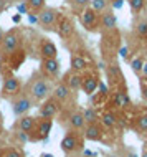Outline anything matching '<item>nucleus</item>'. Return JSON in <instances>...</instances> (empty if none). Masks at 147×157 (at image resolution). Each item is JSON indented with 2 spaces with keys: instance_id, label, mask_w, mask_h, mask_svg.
<instances>
[{
  "instance_id": "1",
  "label": "nucleus",
  "mask_w": 147,
  "mask_h": 157,
  "mask_svg": "<svg viewBox=\"0 0 147 157\" xmlns=\"http://www.w3.org/2000/svg\"><path fill=\"white\" fill-rule=\"evenodd\" d=\"M121 45H123V35L117 28H112V30L107 32H101V58H103L104 63L114 61L117 58V52H119Z\"/></svg>"
},
{
  "instance_id": "2",
  "label": "nucleus",
  "mask_w": 147,
  "mask_h": 157,
  "mask_svg": "<svg viewBox=\"0 0 147 157\" xmlns=\"http://www.w3.org/2000/svg\"><path fill=\"white\" fill-rule=\"evenodd\" d=\"M51 90H53L51 79L45 78L38 71V73L32 75L30 81H28L27 88H25V94L30 96L33 103H41V101H45L47 98L51 96Z\"/></svg>"
},
{
  "instance_id": "3",
  "label": "nucleus",
  "mask_w": 147,
  "mask_h": 157,
  "mask_svg": "<svg viewBox=\"0 0 147 157\" xmlns=\"http://www.w3.org/2000/svg\"><path fill=\"white\" fill-rule=\"evenodd\" d=\"M23 45V33L18 27H13L10 30L5 32L3 40L0 43V58L7 60L12 53H15L17 50H20Z\"/></svg>"
},
{
  "instance_id": "4",
  "label": "nucleus",
  "mask_w": 147,
  "mask_h": 157,
  "mask_svg": "<svg viewBox=\"0 0 147 157\" xmlns=\"http://www.w3.org/2000/svg\"><path fill=\"white\" fill-rule=\"evenodd\" d=\"M85 146V136H83V131H74V129H68L66 134L63 136L61 139V151L65 152L66 155H71V154H76L83 149Z\"/></svg>"
},
{
  "instance_id": "5",
  "label": "nucleus",
  "mask_w": 147,
  "mask_h": 157,
  "mask_svg": "<svg viewBox=\"0 0 147 157\" xmlns=\"http://www.w3.org/2000/svg\"><path fill=\"white\" fill-rule=\"evenodd\" d=\"M104 73H106L109 88L116 90V88L126 86V76H124V73H123V70H121V66H119V63H117V60L106 63V66H104Z\"/></svg>"
},
{
  "instance_id": "6",
  "label": "nucleus",
  "mask_w": 147,
  "mask_h": 157,
  "mask_svg": "<svg viewBox=\"0 0 147 157\" xmlns=\"http://www.w3.org/2000/svg\"><path fill=\"white\" fill-rule=\"evenodd\" d=\"M60 12L53 7H45L43 10L38 13V22L36 25L41 28L43 32H55L56 28V23H58V18H60Z\"/></svg>"
},
{
  "instance_id": "7",
  "label": "nucleus",
  "mask_w": 147,
  "mask_h": 157,
  "mask_svg": "<svg viewBox=\"0 0 147 157\" xmlns=\"http://www.w3.org/2000/svg\"><path fill=\"white\" fill-rule=\"evenodd\" d=\"M22 93V81L18 78L10 73V75H5L3 78V84H2V91H0V96L3 99H13L15 96H18Z\"/></svg>"
},
{
  "instance_id": "8",
  "label": "nucleus",
  "mask_w": 147,
  "mask_h": 157,
  "mask_svg": "<svg viewBox=\"0 0 147 157\" xmlns=\"http://www.w3.org/2000/svg\"><path fill=\"white\" fill-rule=\"evenodd\" d=\"M79 22L81 27L89 33H96L99 32V13L94 12L91 7H86L79 12Z\"/></svg>"
},
{
  "instance_id": "9",
  "label": "nucleus",
  "mask_w": 147,
  "mask_h": 157,
  "mask_svg": "<svg viewBox=\"0 0 147 157\" xmlns=\"http://www.w3.org/2000/svg\"><path fill=\"white\" fill-rule=\"evenodd\" d=\"M61 109H63V104L58 103L53 96H50L45 101H41L38 109V117H41V119H55L61 113Z\"/></svg>"
},
{
  "instance_id": "10",
  "label": "nucleus",
  "mask_w": 147,
  "mask_h": 157,
  "mask_svg": "<svg viewBox=\"0 0 147 157\" xmlns=\"http://www.w3.org/2000/svg\"><path fill=\"white\" fill-rule=\"evenodd\" d=\"M99 81H101V78H99L98 71L88 68L86 71L81 73V90H83V93L88 96H91L93 93H96V90H98Z\"/></svg>"
},
{
  "instance_id": "11",
  "label": "nucleus",
  "mask_w": 147,
  "mask_h": 157,
  "mask_svg": "<svg viewBox=\"0 0 147 157\" xmlns=\"http://www.w3.org/2000/svg\"><path fill=\"white\" fill-rule=\"evenodd\" d=\"M10 108H12V113L15 114V116H23V114H27L30 109L33 108V99L28 94H25V93H20L18 96H15L13 99H10Z\"/></svg>"
},
{
  "instance_id": "12",
  "label": "nucleus",
  "mask_w": 147,
  "mask_h": 157,
  "mask_svg": "<svg viewBox=\"0 0 147 157\" xmlns=\"http://www.w3.org/2000/svg\"><path fill=\"white\" fill-rule=\"evenodd\" d=\"M53 127V119H41L38 117L35 124V129L30 132V141L38 142V141H47L50 132H51Z\"/></svg>"
},
{
  "instance_id": "13",
  "label": "nucleus",
  "mask_w": 147,
  "mask_h": 157,
  "mask_svg": "<svg viewBox=\"0 0 147 157\" xmlns=\"http://www.w3.org/2000/svg\"><path fill=\"white\" fill-rule=\"evenodd\" d=\"M55 32H56L58 35H60V38H63L65 41L71 40V38L74 36V33H76V27H74L73 18L68 17V15H60Z\"/></svg>"
},
{
  "instance_id": "14",
  "label": "nucleus",
  "mask_w": 147,
  "mask_h": 157,
  "mask_svg": "<svg viewBox=\"0 0 147 157\" xmlns=\"http://www.w3.org/2000/svg\"><path fill=\"white\" fill-rule=\"evenodd\" d=\"M109 104H112L117 109H126V108H129V106H132V101H131V96H129V93H127V88L121 86V88L112 90V94L109 96Z\"/></svg>"
},
{
  "instance_id": "15",
  "label": "nucleus",
  "mask_w": 147,
  "mask_h": 157,
  "mask_svg": "<svg viewBox=\"0 0 147 157\" xmlns=\"http://www.w3.org/2000/svg\"><path fill=\"white\" fill-rule=\"evenodd\" d=\"M40 73L48 79H56L61 73V65L58 58H45L40 61Z\"/></svg>"
},
{
  "instance_id": "16",
  "label": "nucleus",
  "mask_w": 147,
  "mask_h": 157,
  "mask_svg": "<svg viewBox=\"0 0 147 157\" xmlns=\"http://www.w3.org/2000/svg\"><path fill=\"white\" fill-rule=\"evenodd\" d=\"M63 126H66L68 129H74V131H83L86 126L85 117H83V113L79 109H71V111L66 113V116L63 117Z\"/></svg>"
},
{
  "instance_id": "17",
  "label": "nucleus",
  "mask_w": 147,
  "mask_h": 157,
  "mask_svg": "<svg viewBox=\"0 0 147 157\" xmlns=\"http://www.w3.org/2000/svg\"><path fill=\"white\" fill-rule=\"evenodd\" d=\"M51 96L58 101V103H61L63 106H66L71 101V98L74 96V93L71 91L63 81H58L53 86V90H51Z\"/></svg>"
},
{
  "instance_id": "18",
  "label": "nucleus",
  "mask_w": 147,
  "mask_h": 157,
  "mask_svg": "<svg viewBox=\"0 0 147 157\" xmlns=\"http://www.w3.org/2000/svg\"><path fill=\"white\" fill-rule=\"evenodd\" d=\"M38 53H40L41 60H45V58H58L56 45L47 36L38 38Z\"/></svg>"
},
{
  "instance_id": "19",
  "label": "nucleus",
  "mask_w": 147,
  "mask_h": 157,
  "mask_svg": "<svg viewBox=\"0 0 147 157\" xmlns=\"http://www.w3.org/2000/svg\"><path fill=\"white\" fill-rule=\"evenodd\" d=\"M83 136L86 141H93V142H99L104 139V127L101 122H91L86 124L83 129Z\"/></svg>"
},
{
  "instance_id": "20",
  "label": "nucleus",
  "mask_w": 147,
  "mask_h": 157,
  "mask_svg": "<svg viewBox=\"0 0 147 157\" xmlns=\"http://www.w3.org/2000/svg\"><path fill=\"white\" fill-rule=\"evenodd\" d=\"M112 28H117V17L114 10L109 7L107 10L99 13V32H107L112 30Z\"/></svg>"
},
{
  "instance_id": "21",
  "label": "nucleus",
  "mask_w": 147,
  "mask_h": 157,
  "mask_svg": "<svg viewBox=\"0 0 147 157\" xmlns=\"http://www.w3.org/2000/svg\"><path fill=\"white\" fill-rule=\"evenodd\" d=\"M89 68V60L83 53H73L70 56V70L76 71V73H83Z\"/></svg>"
},
{
  "instance_id": "22",
  "label": "nucleus",
  "mask_w": 147,
  "mask_h": 157,
  "mask_svg": "<svg viewBox=\"0 0 147 157\" xmlns=\"http://www.w3.org/2000/svg\"><path fill=\"white\" fill-rule=\"evenodd\" d=\"M61 81L65 83L73 93H76V91L81 90V73H76V71H71L70 70L68 73L63 76Z\"/></svg>"
},
{
  "instance_id": "23",
  "label": "nucleus",
  "mask_w": 147,
  "mask_h": 157,
  "mask_svg": "<svg viewBox=\"0 0 147 157\" xmlns=\"http://www.w3.org/2000/svg\"><path fill=\"white\" fill-rule=\"evenodd\" d=\"M132 35H134L136 40L144 41V45H145V41H147V17H142V18H139L137 22H134Z\"/></svg>"
},
{
  "instance_id": "24",
  "label": "nucleus",
  "mask_w": 147,
  "mask_h": 157,
  "mask_svg": "<svg viewBox=\"0 0 147 157\" xmlns=\"http://www.w3.org/2000/svg\"><path fill=\"white\" fill-rule=\"evenodd\" d=\"M35 124H36V117L28 116V114H23V116L18 117V121H17V126H15V127L30 136V132L35 129Z\"/></svg>"
},
{
  "instance_id": "25",
  "label": "nucleus",
  "mask_w": 147,
  "mask_h": 157,
  "mask_svg": "<svg viewBox=\"0 0 147 157\" xmlns=\"http://www.w3.org/2000/svg\"><path fill=\"white\" fill-rule=\"evenodd\" d=\"M99 122L103 124V127H106V129H112V127H116L119 124V116L111 111V109H106L103 114L99 116Z\"/></svg>"
},
{
  "instance_id": "26",
  "label": "nucleus",
  "mask_w": 147,
  "mask_h": 157,
  "mask_svg": "<svg viewBox=\"0 0 147 157\" xmlns=\"http://www.w3.org/2000/svg\"><path fill=\"white\" fill-rule=\"evenodd\" d=\"M25 58H27V53H25L22 48H20V50H17L15 53H12L5 61H8V65L12 66V70H18V68L23 65Z\"/></svg>"
},
{
  "instance_id": "27",
  "label": "nucleus",
  "mask_w": 147,
  "mask_h": 157,
  "mask_svg": "<svg viewBox=\"0 0 147 157\" xmlns=\"http://www.w3.org/2000/svg\"><path fill=\"white\" fill-rule=\"evenodd\" d=\"M144 56L142 55H132L131 60H129V66H131L132 73L136 76H141V71H142V66H144Z\"/></svg>"
},
{
  "instance_id": "28",
  "label": "nucleus",
  "mask_w": 147,
  "mask_h": 157,
  "mask_svg": "<svg viewBox=\"0 0 147 157\" xmlns=\"http://www.w3.org/2000/svg\"><path fill=\"white\" fill-rule=\"evenodd\" d=\"M81 113H83V117H85L86 124H91V122H99V116H101V114L98 113V109H96V108H93V106L83 109Z\"/></svg>"
},
{
  "instance_id": "29",
  "label": "nucleus",
  "mask_w": 147,
  "mask_h": 157,
  "mask_svg": "<svg viewBox=\"0 0 147 157\" xmlns=\"http://www.w3.org/2000/svg\"><path fill=\"white\" fill-rule=\"evenodd\" d=\"M25 3L28 5V10L32 13H36V15L47 7V0H25Z\"/></svg>"
},
{
  "instance_id": "30",
  "label": "nucleus",
  "mask_w": 147,
  "mask_h": 157,
  "mask_svg": "<svg viewBox=\"0 0 147 157\" xmlns=\"http://www.w3.org/2000/svg\"><path fill=\"white\" fill-rule=\"evenodd\" d=\"M127 3H129V8H131V13L134 17H137L145 8L147 0H127Z\"/></svg>"
},
{
  "instance_id": "31",
  "label": "nucleus",
  "mask_w": 147,
  "mask_h": 157,
  "mask_svg": "<svg viewBox=\"0 0 147 157\" xmlns=\"http://www.w3.org/2000/svg\"><path fill=\"white\" fill-rule=\"evenodd\" d=\"M136 131L141 134H147V114H139L136 117Z\"/></svg>"
},
{
  "instance_id": "32",
  "label": "nucleus",
  "mask_w": 147,
  "mask_h": 157,
  "mask_svg": "<svg viewBox=\"0 0 147 157\" xmlns=\"http://www.w3.org/2000/svg\"><path fill=\"white\" fill-rule=\"evenodd\" d=\"M89 7L93 8L94 12H98V13H103L104 10H107V8H109V2H107V0H91Z\"/></svg>"
},
{
  "instance_id": "33",
  "label": "nucleus",
  "mask_w": 147,
  "mask_h": 157,
  "mask_svg": "<svg viewBox=\"0 0 147 157\" xmlns=\"http://www.w3.org/2000/svg\"><path fill=\"white\" fill-rule=\"evenodd\" d=\"M0 154L3 157H23V152L18 149V147L12 146V147H5V149L0 151Z\"/></svg>"
},
{
  "instance_id": "34",
  "label": "nucleus",
  "mask_w": 147,
  "mask_h": 157,
  "mask_svg": "<svg viewBox=\"0 0 147 157\" xmlns=\"http://www.w3.org/2000/svg\"><path fill=\"white\" fill-rule=\"evenodd\" d=\"M117 56H119L121 60H124V61H127V63H129V60H131V56H132L131 48H129L127 45H121L119 52H117Z\"/></svg>"
},
{
  "instance_id": "35",
  "label": "nucleus",
  "mask_w": 147,
  "mask_h": 157,
  "mask_svg": "<svg viewBox=\"0 0 147 157\" xmlns=\"http://www.w3.org/2000/svg\"><path fill=\"white\" fill-rule=\"evenodd\" d=\"M68 3L73 8H76V10L81 12L83 8H86V7H89V3H91V0H68Z\"/></svg>"
},
{
  "instance_id": "36",
  "label": "nucleus",
  "mask_w": 147,
  "mask_h": 157,
  "mask_svg": "<svg viewBox=\"0 0 147 157\" xmlns=\"http://www.w3.org/2000/svg\"><path fill=\"white\" fill-rule=\"evenodd\" d=\"M13 136H15V139L17 141H20L22 144H25V142H28L30 141V136H28L27 132H23V131H20V129H13Z\"/></svg>"
},
{
  "instance_id": "37",
  "label": "nucleus",
  "mask_w": 147,
  "mask_h": 157,
  "mask_svg": "<svg viewBox=\"0 0 147 157\" xmlns=\"http://www.w3.org/2000/svg\"><path fill=\"white\" fill-rule=\"evenodd\" d=\"M15 8L18 10V13H20V15H27V13H30V10H28V5L25 3V0H22V2H18V3H15Z\"/></svg>"
},
{
  "instance_id": "38",
  "label": "nucleus",
  "mask_w": 147,
  "mask_h": 157,
  "mask_svg": "<svg viewBox=\"0 0 147 157\" xmlns=\"http://www.w3.org/2000/svg\"><path fill=\"white\" fill-rule=\"evenodd\" d=\"M123 5H124V0H112V2H109V7H111L112 10L123 8Z\"/></svg>"
},
{
  "instance_id": "39",
  "label": "nucleus",
  "mask_w": 147,
  "mask_h": 157,
  "mask_svg": "<svg viewBox=\"0 0 147 157\" xmlns=\"http://www.w3.org/2000/svg\"><path fill=\"white\" fill-rule=\"evenodd\" d=\"M141 93H142V99L147 101V84L144 81H141Z\"/></svg>"
},
{
  "instance_id": "40",
  "label": "nucleus",
  "mask_w": 147,
  "mask_h": 157,
  "mask_svg": "<svg viewBox=\"0 0 147 157\" xmlns=\"http://www.w3.org/2000/svg\"><path fill=\"white\" fill-rule=\"evenodd\" d=\"M124 157H139V155H137V152H136V151L127 149V151H126V154H124Z\"/></svg>"
},
{
  "instance_id": "41",
  "label": "nucleus",
  "mask_w": 147,
  "mask_h": 157,
  "mask_svg": "<svg viewBox=\"0 0 147 157\" xmlns=\"http://www.w3.org/2000/svg\"><path fill=\"white\" fill-rule=\"evenodd\" d=\"M7 7H8V2H7V0H0V13H2V12H5Z\"/></svg>"
},
{
  "instance_id": "42",
  "label": "nucleus",
  "mask_w": 147,
  "mask_h": 157,
  "mask_svg": "<svg viewBox=\"0 0 147 157\" xmlns=\"http://www.w3.org/2000/svg\"><path fill=\"white\" fill-rule=\"evenodd\" d=\"M141 78H147V61H144V66H142V71H141Z\"/></svg>"
},
{
  "instance_id": "43",
  "label": "nucleus",
  "mask_w": 147,
  "mask_h": 157,
  "mask_svg": "<svg viewBox=\"0 0 147 157\" xmlns=\"http://www.w3.org/2000/svg\"><path fill=\"white\" fill-rule=\"evenodd\" d=\"M20 20H22V15H20V13L12 15V22H13V23H20Z\"/></svg>"
},
{
  "instance_id": "44",
  "label": "nucleus",
  "mask_w": 147,
  "mask_h": 157,
  "mask_svg": "<svg viewBox=\"0 0 147 157\" xmlns=\"http://www.w3.org/2000/svg\"><path fill=\"white\" fill-rule=\"evenodd\" d=\"M139 157H147V142L144 144V147H142V152H141Z\"/></svg>"
},
{
  "instance_id": "45",
  "label": "nucleus",
  "mask_w": 147,
  "mask_h": 157,
  "mask_svg": "<svg viewBox=\"0 0 147 157\" xmlns=\"http://www.w3.org/2000/svg\"><path fill=\"white\" fill-rule=\"evenodd\" d=\"M3 35H5V30L0 27V43H2V40H3Z\"/></svg>"
},
{
  "instance_id": "46",
  "label": "nucleus",
  "mask_w": 147,
  "mask_h": 157,
  "mask_svg": "<svg viewBox=\"0 0 147 157\" xmlns=\"http://www.w3.org/2000/svg\"><path fill=\"white\" fill-rule=\"evenodd\" d=\"M7 2H8V5H10V3H13V5H15V3L22 2V0H7Z\"/></svg>"
},
{
  "instance_id": "47",
  "label": "nucleus",
  "mask_w": 147,
  "mask_h": 157,
  "mask_svg": "<svg viewBox=\"0 0 147 157\" xmlns=\"http://www.w3.org/2000/svg\"><path fill=\"white\" fill-rule=\"evenodd\" d=\"M40 157H55V155L53 154H41Z\"/></svg>"
},
{
  "instance_id": "48",
  "label": "nucleus",
  "mask_w": 147,
  "mask_h": 157,
  "mask_svg": "<svg viewBox=\"0 0 147 157\" xmlns=\"http://www.w3.org/2000/svg\"><path fill=\"white\" fill-rule=\"evenodd\" d=\"M107 157H119V155H117V154H109Z\"/></svg>"
},
{
  "instance_id": "49",
  "label": "nucleus",
  "mask_w": 147,
  "mask_h": 157,
  "mask_svg": "<svg viewBox=\"0 0 147 157\" xmlns=\"http://www.w3.org/2000/svg\"><path fill=\"white\" fill-rule=\"evenodd\" d=\"M141 81H144V83L147 84V78H141Z\"/></svg>"
},
{
  "instance_id": "50",
  "label": "nucleus",
  "mask_w": 147,
  "mask_h": 157,
  "mask_svg": "<svg viewBox=\"0 0 147 157\" xmlns=\"http://www.w3.org/2000/svg\"><path fill=\"white\" fill-rule=\"evenodd\" d=\"M85 157H93V155H85Z\"/></svg>"
},
{
  "instance_id": "51",
  "label": "nucleus",
  "mask_w": 147,
  "mask_h": 157,
  "mask_svg": "<svg viewBox=\"0 0 147 157\" xmlns=\"http://www.w3.org/2000/svg\"><path fill=\"white\" fill-rule=\"evenodd\" d=\"M145 50H147V41H145Z\"/></svg>"
},
{
  "instance_id": "52",
  "label": "nucleus",
  "mask_w": 147,
  "mask_h": 157,
  "mask_svg": "<svg viewBox=\"0 0 147 157\" xmlns=\"http://www.w3.org/2000/svg\"><path fill=\"white\" fill-rule=\"evenodd\" d=\"M107 2H112V0H107Z\"/></svg>"
},
{
  "instance_id": "53",
  "label": "nucleus",
  "mask_w": 147,
  "mask_h": 157,
  "mask_svg": "<svg viewBox=\"0 0 147 157\" xmlns=\"http://www.w3.org/2000/svg\"><path fill=\"white\" fill-rule=\"evenodd\" d=\"M0 157H3V155H2V154H0Z\"/></svg>"
}]
</instances>
